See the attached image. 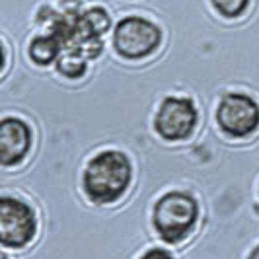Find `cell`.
Masks as SVG:
<instances>
[{"label":"cell","mask_w":259,"mask_h":259,"mask_svg":"<svg viewBox=\"0 0 259 259\" xmlns=\"http://www.w3.org/2000/svg\"><path fill=\"white\" fill-rule=\"evenodd\" d=\"M39 22L47 26L63 47V55H74L84 61H90L102 55L104 41L102 35L111 26V18L102 6H92L80 10L78 6H68L63 12H55L49 6H43Z\"/></svg>","instance_id":"6da1fadb"},{"label":"cell","mask_w":259,"mask_h":259,"mask_svg":"<svg viewBox=\"0 0 259 259\" xmlns=\"http://www.w3.org/2000/svg\"><path fill=\"white\" fill-rule=\"evenodd\" d=\"M133 176L131 160L119 150H104L94 156L84 169V193L92 203H115L127 191Z\"/></svg>","instance_id":"7a4b0ae2"},{"label":"cell","mask_w":259,"mask_h":259,"mask_svg":"<svg viewBox=\"0 0 259 259\" xmlns=\"http://www.w3.org/2000/svg\"><path fill=\"white\" fill-rule=\"evenodd\" d=\"M199 205L185 191H169L158 199L152 210V222L160 238L169 244L185 240L197 224Z\"/></svg>","instance_id":"3957f363"},{"label":"cell","mask_w":259,"mask_h":259,"mask_svg":"<svg viewBox=\"0 0 259 259\" xmlns=\"http://www.w3.org/2000/svg\"><path fill=\"white\" fill-rule=\"evenodd\" d=\"M162 31L143 16H127L115 26L113 47L125 59H143L158 49Z\"/></svg>","instance_id":"277c9868"},{"label":"cell","mask_w":259,"mask_h":259,"mask_svg":"<svg viewBox=\"0 0 259 259\" xmlns=\"http://www.w3.org/2000/svg\"><path fill=\"white\" fill-rule=\"evenodd\" d=\"M37 222L31 207L16 199H0V240L6 247H24L35 236Z\"/></svg>","instance_id":"5b68a950"},{"label":"cell","mask_w":259,"mask_h":259,"mask_svg":"<svg viewBox=\"0 0 259 259\" xmlns=\"http://www.w3.org/2000/svg\"><path fill=\"white\" fill-rule=\"evenodd\" d=\"M217 121L221 129L230 137H247L259 125V105L247 94H224L219 102Z\"/></svg>","instance_id":"8992f818"},{"label":"cell","mask_w":259,"mask_h":259,"mask_svg":"<svg viewBox=\"0 0 259 259\" xmlns=\"http://www.w3.org/2000/svg\"><path fill=\"white\" fill-rule=\"evenodd\" d=\"M197 125V107L189 98L169 96L156 113L154 127L158 135L166 141H182L193 133Z\"/></svg>","instance_id":"52a82bcc"},{"label":"cell","mask_w":259,"mask_h":259,"mask_svg":"<svg viewBox=\"0 0 259 259\" xmlns=\"http://www.w3.org/2000/svg\"><path fill=\"white\" fill-rule=\"evenodd\" d=\"M31 146V129L26 121L4 117L0 123V160L4 166H14L24 160Z\"/></svg>","instance_id":"ba28073f"},{"label":"cell","mask_w":259,"mask_h":259,"mask_svg":"<svg viewBox=\"0 0 259 259\" xmlns=\"http://www.w3.org/2000/svg\"><path fill=\"white\" fill-rule=\"evenodd\" d=\"M61 55H63V47L51 33L35 35L29 43V57L39 66L51 65L55 61H59Z\"/></svg>","instance_id":"9c48e42d"},{"label":"cell","mask_w":259,"mask_h":259,"mask_svg":"<svg viewBox=\"0 0 259 259\" xmlns=\"http://www.w3.org/2000/svg\"><path fill=\"white\" fill-rule=\"evenodd\" d=\"M57 68L66 78H80L84 76V72L88 68V61L74 57V55H61V59L57 61Z\"/></svg>","instance_id":"30bf717a"},{"label":"cell","mask_w":259,"mask_h":259,"mask_svg":"<svg viewBox=\"0 0 259 259\" xmlns=\"http://www.w3.org/2000/svg\"><path fill=\"white\" fill-rule=\"evenodd\" d=\"M212 6L226 18H236L247 8L246 0H226V2H212Z\"/></svg>","instance_id":"8fae6325"},{"label":"cell","mask_w":259,"mask_h":259,"mask_svg":"<svg viewBox=\"0 0 259 259\" xmlns=\"http://www.w3.org/2000/svg\"><path fill=\"white\" fill-rule=\"evenodd\" d=\"M139 259H174V257H171V253L166 251V249L154 247V249H148L143 257H139Z\"/></svg>","instance_id":"7c38bea8"},{"label":"cell","mask_w":259,"mask_h":259,"mask_svg":"<svg viewBox=\"0 0 259 259\" xmlns=\"http://www.w3.org/2000/svg\"><path fill=\"white\" fill-rule=\"evenodd\" d=\"M247 259H259V246L255 249H251V253H249V257Z\"/></svg>","instance_id":"4fadbf2b"},{"label":"cell","mask_w":259,"mask_h":259,"mask_svg":"<svg viewBox=\"0 0 259 259\" xmlns=\"http://www.w3.org/2000/svg\"><path fill=\"white\" fill-rule=\"evenodd\" d=\"M2 259H8V257H6V255H2Z\"/></svg>","instance_id":"5bb4252c"}]
</instances>
